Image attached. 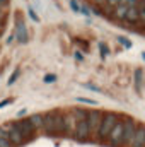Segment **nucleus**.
Instances as JSON below:
<instances>
[{"mask_svg":"<svg viewBox=\"0 0 145 147\" xmlns=\"http://www.w3.org/2000/svg\"><path fill=\"white\" fill-rule=\"evenodd\" d=\"M119 120H121V116H119L118 113H114V111H106L104 116H103V121H101V127H99V130H97L96 139H97L99 142H106L108 137H109V134H111V130L114 128V125H116Z\"/></svg>","mask_w":145,"mask_h":147,"instance_id":"obj_1","label":"nucleus"},{"mask_svg":"<svg viewBox=\"0 0 145 147\" xmlns=\"http://www.w3.org/2000/svg\"><path fill=\"white\" fill-rule=\"evenodd\" d=\"M137 128H138V123H137L135 118H132V116H125L123 118V139H121V146H130L132 144Z\"/></svg>","mask_w":145,"mask_h":147,"instance_id":"obj_2","label":"nucleus"},{"mask_svg":"<svg viewBox=\"0 0 145 147\" xmlns=\"http://www.w3.org/2000/svg\"><path fill=\"white\" fill-rule=\"evenodd\" d=\"M12 125L24 135V139H26V142L28 140H31V139H34V135H36V130H34V127L31 125V121H29V118H19V120H15V121H12Z\"/></svg>","mask_w":145,"mask_h":147,"instance_id":"obj_3","label":"nucleus"},{"mask_svg":"<svg viewBox=\"0 0 145 147\" xmlns=\"http://www.w3.org/2000/svg\"><path fill=\"white\" fill-rule=\"evenodd\" d=\"M103 116H104L103 111L89 110V115H87V125H89V130H91V137H96V135H97V130H99V127H101Z\"/></svg>","mask_w":145,"mask_h":147,"instance_id":"obj_4","label":"nucleus"},{"mask_svg":"<svg viewBox=\"0 0 145 147\" xmlns=\"http://www.w3.org/2000/svg\"><path fill=\"white\" fill-rule=\"evenodd\" d=\"M121 139H123V121H118L114 125V128L111 130V134H109L106 142L113 147H119L121 146Z\"/></svg>","mask_w":145,"mask_h":147,"instance_id":"obj_5","label":"nucleus"},{"mask_svg":"<svg viewBox=\"0 0 145 147\" xmlns=\"http://www.w3.org/2000/svg\"><path fill=\"white\" fill-rule=\"evenodd\" d=\"M5 128L9 130V142L12 144V146H22V144H26V139H24V135L12 125V123H7L5 125Z\"/></svg>","mask_w":145,"mask_h":147,"instance_id":"obj_6","label":"nucleus"},{"mask_svg":"<svg viewBox=\"0 0 145 147\" xmlns=\"http://www.w3.org/2000/svg\"><path fill=\"white\" fill-rule=\"evenodd\" d=\"M73 137H75L79 142H85V140L91 139V130H89L87 120H84V121H77V128H75Z\"/></svg>","mask_w":145,"mask_h":147,"instance_id":"obj_7","label":"nucleus"},{"mask_svg":"<svg viewBox=\"0 0 145 147\" xmlns=\"http://www.w3.org/2000/svg\"><path fill=\"white\" fill-rule=\"evenodd\" d=\"M15 38H17V41H19L21 45H26L28 39H29L26 24H24V21H22L21 17H17V21H15Z\"/></svg>","mask_w":145,"mask_h":147,"instance_id":"obj_8","label":"nucleus"},{"mask_svg":"<svg viewBox=\"0 0 145 147\" xmlns=\"http://www.w3.org/2000/svg\"><path fill=\"white\" fill-rule=\"evenodd\" d=\"M55 113L56 111H50L43 118V132L46 135H53L55 134Z\"/></svg>","mask_w":145,"mask_h":147,"instance_id":"obj_9","label":"nucleus"},{"mask_svg":"<svg viewBox=\"0 0 145 147\" xmlns=\"http://www.w3.org/2000/svg\"><path fill=\"white\" fill-rule=\"evenodd\" d=\"M128 147H145V125H138L135 137Z\"/></svg>","mask_w":145,"mask_h":147,"instance_id":"obj_10","label":"nucleus"},{"mask_svg":"<svg viewBox=\"0 0 145 147\" xmlns=\"http://www.w3.org/2000/svg\"><path fill=\"white\" fill-rule=\"evenodd\" d=\"M75 128H77V120L72 113H67L65 115V135H73L75 134Z\"/></svg>","mask_w":145,"mask_h":147,"instance_id":"obj_11","label":"nucleus"},{"mask_svg":"<svg viewBox=\"0 0 145 147\" xmlns=\"http://www.w3.org/2000/svg\"><path fill=\"white\" fill-rule=\"evenodd\" d=\"M55 134H63L65 135V115L56 111L55 113Z\"/></svg>","mask_w":145,"mask_h":147,"instance_id":"obj_12","label":"nucleus"},{"mask_svg":"<svg viewBox=\"0 0 145 147\" xmlns=\"http://www.w3.org/2000/svg\"><path fill=\"white\" fill-rule=\"evenodd\" d=\"M125 21H126V22H132V24L140 22V14H138V9H137V7H128V12H126Z\"/></svg>","mask_w":145,"mask_h":147,"instance_id":"obj_13","label":"nucleus"},{"mask_svg":"<svg viewBox=\"0 0 145 147\" xmlns=\"http://www.w3.org/2000/svg\"><path fill=\"white\" fill-rule=\"evenodd\" d=\"M43 118H44V115H41V113H34V115H31L29 116V121H31V125L34 127V130H43Z\"/></svg>","mask_w":145,"mask_h":147,"instance_id":"obj_14","label":"nucleus"},{"mask_svg":"<svg viewBox=\"0 0 145 147\" xmlns=\"http://www.w3.org/2000/svg\"><path fill=\"white\" fill-rule=\"evenodd\" d=\"M126 12H128V7H126V5H118V7L113 9V17H114L116 21H125Z\"/></svg>","mask_w":145,"mask_h":147,"instance_id":"obj_15","label":"nucleus"},{"mask_svg":"<svg viewBox=\"0 0 145 147\" xmlns=\"http://www.w3.org/2000/svg\"><path fill=\"white\" fill-rule=\"evenodd\" d=\"M70 113L75 116V120H77V121H84V120H87L89 110H84V108H72Z\"/></svg>","mask_w":145,"mask_h":147,"instance_id":"obj_16","label":"nucleus"},{"mask_svg":"<svg viewBox=\"0 0 145 147\" xmlns=\"http://www.w3.org/2000/svg\"><path fill=\"white\" fill-rule=\"evenodd\" d=\"M142 69H137L135 70V87H137V92H142Z\"/></svg>","mask_w":145,"mask_h":147,"instance_id":"obj_17","label":"nucleus"},{"mask_svg":"<svg viewBox=\"0 0 145 147\" xmlns=\"http://www.w3.org/2000/svg\"><path fill=\"white\" fill-rule=\"evenodd\" d=\"M19 75H21V70H19V69H15V70L12 72V75L9 77V80H7V84H9V86H12V84H14V82L17 80V77H19Z\"/></svg>","mask_w":145,"mask_h":147,"instance_id":"obj_18","label":"nucleus"},{"mask_svg":"<svg viewBox=\"0 0 145 147\" xmlns=\"http://www.w3.org/2000/svg\"><path fill=\"white\" fill-rule=\"evenodd\" d=\"M79 103H84V105H91V106H97V101L94 99H87V98H77Z\"/></svg>","mask_w":145,"mask_h":147,"instance_id":"obj_19","label":"nucleus"},{"mask_svg":"<svg viewBox=\"0 0 145 147\" xmlns=\"http://www.w3.org/2000/svg\"><path fill=\"white\" fill-rule=\"evenodd\" d=\"M118 43H121L125 48H132V41H128L125 36H118Z\"/></svg>","mask_w":145,"mask_h":147,"instance_id":"obj_20","label":"nucleus"},{"mask_svg":"<svg viewBox=\"0 0 145 147\" xmlns=\"http://www.w3.org/2000/svg\"><path fill=\"white\" fill-rule=\"evenodd\" d=\"M99 50H101V57H103V58L109 55V48L104 45V43H99Z\"/></svg>","mask_w":145,"mask_h":147,"instance_id":"obj_21","label":"nucleus"},{"mask_svg":"<svg viewBox=\"0 0 145 147\" xmlns=\"http://www.w3.org/2000/svg\"><path fill=\"white\" fill-rule=\"evenodd\" d=\"M80 7H82V5H80L77 0H70V9H72L73 12H80Z\"/></svg>","mask_w":145,"mask_h":147,"instance_id":"obj_22","label":"nucleus"},{"mask_svg":"<svg viewBox=\"0 0 145 147\" xmlns=\"http://www.w3.org/2000/svg\"><path fill=\"white\" fill-rule=\"evenodd\" d=\"M0 139L9 140V130L5 128V125H2V127H0Z\"/></svg>","mask_w":145,"mask_h":147,"instance_id":"obj_23","label":"nucleus"},{"mask_svg":"<svg viewBox=\"0 0 145 147\" xmlns=\"http://www.w3.org/2000/svg\"><path fill=\"white\" fill-rule=\"evenodd\" d=\"M55 80H56V75H55V74L44 75V82H46V84H51V82H55Z\"/></svg>","mask_w":145,"mask_h":147,"instance_id":"obj_24","label":"nucleus"},{"mask_svg":"<svg viewBox=\"0 0 145 147\" xmlns=\"http://www.w3.org/2000/svg\"><path fill=\"white\" fill-rule=\"evenodd\" d=\"M106 5H108L109 9H114V7L119 5V0H106Z\"/></svg>","mask_w":145,"mask_h":147,"instance_id":"obj_25","label":"nucleus"},{"mask_svg":"<svg viewBox=\"0 0 145 147\" xmlns=\"http://www.w3.org/2000/svg\"><path fill=\"white\" fill-rule=\"evenodd\" d=\"M91 12H92V10H91L87 5H82V7H80V14H84V16H91Z\"/></svg>","mask_w":145,"mask_h":147,"instance_id":"obj_26","label":"nucleus"},{"mask_svg":"<svg viewBox=\"0 0 145 147\" xmlns=\"http://www.w3.org/2000/svg\"><path fill=\"white\" fill-rule=\"evenodd\" d=\"M84 87H87V89H91V91H101V87H97V86H94V84H84Z\"/></svg>","mask_w":145,"mask_h":147,"instance_id":"obj_27","label":"nucleus"},{"mask_svg":"<svg viewBox=\"0 0 145 147\" xmlns=\"http://www.w3.org/2000/svg\"><path fill=\"white\" fill-rule=\"evenodd\" d=\"M29 16H31V19H33L34 22H38V21H39V17L36 16V12H34V10H33L31 7H29Z\"/></svg>","mask_w":145,"mask_h":147,"instance_id":"obj_28","label":"nucleus"},{"mask_svg":"<svg viewBox=\"0 0 145 147\" xmlns=\"http://www.w3.org/2000/svg\"><path fill=\"white\" fill-rule=\"evenodd\" d=\"M0 147H14L9 140H5V139H0Z\"/></svg>","mask_w":145,"mask_h":147,"instance_id":"obj_29","label":"nucleus"},{"mask_svg":"<svg viewBox=\"0 0 145 147\" xmlns=\"http://www.w3.org/2000/svg\"><path fill=\"white\" fill-rule=\"evenodd\" d=\"M7 7H9V0H0V10H3Z\"/></svg>","mask_w":145,"mask_h":147,"instance_id":"obj_30","label":"nucleus"},{"mask_svg":"<svg viewBox=\"0 0 145 147\" xmlns=\"http://www.w3.org/2000/svg\"><path fill=\"white\" fill-rule=\"evenodd\" d=\"M10 103H12V99H3V101H0V108H3V106H7Z\"/></svg>","mask_w":145,"mask_h":147,"instance_id":"obj_31","label":"nucleus"},{"mask_svg":"<svg viewBox=\"0 0 145 147\" xmlns=\"http://www.w3.org/2000/svg\"><path fill=\"white\" fill-rule=\"evenodd\" d=\"M75 60H79V62H82V60H84V57H82V53H80V51H75Z\"/></svg>","mask_w":145,"mask_h":147,"instance_id":"obj_32","label":"nucleus"},{"mask_svg":"<svg viewBox=\"0 0 145 147\" xmlns=\"http://www.w3.org/2000/svg\"><path fill=\"white\" fill-rule=\"evenodd\" d=\"M3 19H5V12H3V10H0V22H2Z\"/></svg>","mask_w":145,"mask_h":147,"instance_id":"obj_33","label":"nucleus"},{"mask_svg":"<svg viewBox=\"0 0 145 147\" xmlns=\"http://www.w3.org/2000/svg\"><path fill=\"white\" fill-rule=\"evenodd\" d=\"M24 115H26V110H21L19 113H17V116H19V118H21V116H24Z\"/></svg>","mask_w":145,"mask_h":147,"instance_id":"obj_34","label":"nucleus"},{"mask_svg":"<svg viewBox=\"0 0 145 147\" xmlns=\"http://www.w3.org/2000/svg\"><path fill=\"white\" fill-rule=\"evenodd\" d=\"M12 41H14V36H9V39H7V45H10Z\"/></svg>","mask_w":145,"mask_h":147,"instance_id":"obj_35","label":"nucleus"},{"mask_svg":"<svg viewBox=\"0 0 145 147\" xmlns=\"http://www.w3.org/2000/svg\"><path fill=\"white\" fill-rule=\"evenodd\" d=\"M128 3V0H119V5H126Z\"/></svg>","mask_w":145,"mask_h":147,"instance_id":"obj_36","label":"nucleus"},{"mask_svg":"<svg viewBox=\"0 0 145 147\" xmlns=\"http://www.w3.org/2000/svg\"><path fill=\"white\" fill-rule=\"evenodd\" d=\"M2 29H3V28H2V26H0V36H2Z\"/></svg>","mask_w":145,"mask_h":147,"instance_id":"obj_37","label":"nucleus"},{"mask_svg":"<svg viewBox=\"0 0 145 147\" xmlns=\"http://www.w3.org/2000/svg\"><path fill=\"white\" fill-rule=\"evenodd\" d=\"M142 57H144V60H145V53H144V55H142Z\"/></svg>","mask_w":145,"mask_h":147,"instance_id":"obj_38","label":"nucleus"},{"mask_svg":"<svg viewBox=\"0 0 145 147\" xmlns=\"http://www.w3.org/2000/svg\"><path fill=\"white\" fill-rule=\"evenodd\" d=\"M144 2H145V0H144Z\"/></svg>","mask_w":145,"mask_h":147,"instance_id":"obj_39","label":"nucleus"}]
</instances>
